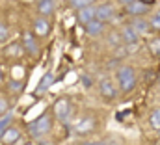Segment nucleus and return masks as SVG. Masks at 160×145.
Wrapping results in <instances>:
<instances>
[{
    "label": "nucleus",
    "mask_w": 160,
    "mask_h": 145,
    "mask_svg": "<svg viewBox=\"0 0 160 145\" xmlns=\"http://www.w3.org/2000/svg\"><path fill=\"white\" fill-rule=\"evenodd\" d=\"M116 82L119 86V91H123V93L132 91L136 86V71L130 65H121L116 71Z\"/></svg>",
    "instance_id": "obj_1"
},
{
    "label": "nucleus",
    "mask_w": 160,
    "mask_h": 145,
    "mask_svg": "<svg viewBox=\"0 0 160 145\" xmlns=\"http://www.w3.org/2000/svg\"><path fill=\"white\" fill-rule=\"evenodd\" d=\"M50 128H52V117H50L48 112L41 113L39 117L34 123H30V127H28V130H30V134L34 138H43L45 134L50 132Z\"/></svg>",
    "instance_id": "obj_2"
},
{
    "label": "nucleus",
    "mask_w": 160,
    "mask_h": 145,
    "mask_svg": "<svg viewBox=\"0 0 160 145\" xmlns=\"http://www.w3.org/2000/svg\"><path fill=\"white\" fill-rule=\"evenodd\" d=\"M54 115L62 121V123H69L71 115H73V104L69 99H58L54 102Z\"/></svg>",
    "instance_id": "obj_3"
},
{
    "label": "nucleus",
    "mask_w": 160,
    "mask_h": 145,
    "mask_svg": "<svg viewBox=\"0 0 160 145\" xmlns=\"http://www.w3.org/2000/svg\"><path fill=\"white\" fill-rule=\"evenodd\" d=\"M93 128H95V117H91V115L82 117V119H78V123H75V132L80 134V136L89 134Z\"/></svg>",
    "instance_id": "obj_4"
},
{
    "label": "nucleus",
    "mask_w": 160,
    "mask_h": 145,
    "mask_svg": "<svg viewBox=\"0 0 160 145\" xmlns=\"http://www.w3.org/2000/svg\"><path fill=\"white\" fill-rule=\"evenodd\" d=\"M114 15H116V9H114L112 4H101V6L95 8V19H99L102 22L114 19Z\"/></svg>",
    "instance_id": "obj_5"
},
{
    "label": "nucleus",
    "mask_w": 160,
    "mask_h": 145,
    "mask_svg": "<svg viewBox=\"0 0 160 145\" xmlns=\"http://www.w3.org/2000/svg\"><path fill=\"white\" fill-rule=\"evenodd\" d=\"M99 89H101V95L104 99H116L118 97V88L114 86V82L110 78H102L99 84Z\"/></svg>",
    "instance_id": "obj_6"
},
{
    "label": "nucleus",
    "mask_w": 160,
    "mask_h": 145,
    "mask_svg": "<svg viewBox=\"0 0 160 145\" xmlns=\"http://www.w3.org/2000/svg\"><path fill=\"white\" fill-rule=\"evenodd\" d=\"M149 8H151V6H147V4H142L140 0H134V2H130V4H127V6H125L127 13H128V15H134V17L145 15V13L149 11Z\"/></svg>",
    "instance_id": "obj_7"
},
{
    "label": "nucleus",
    "mask_w": 160,
    "mask_h": 145,
    "mask_svg": "<svg viewBox=\"0 0 160 145\" xmlns=\"http://www.w3.org/2000/svg\"><path fill=\"white\" fill-rule=\"evenodd\" d=\"M22 47L26 48V52H28L30 56H36V54L39 52L38 43H36V36H34L32 32H24V34H22Z\"/></svg>",
    "instance_id": "obj_8"
},
{
    "label": "nucleus",
    "mask_w": 160,
    "mask_h": 145,
    "mask_svg": "<svg viewBox=\"0 0 160 145\" xmlns=\"http://www.w3.org/2000/svg\"><path fill=\"white\" fill-rule=\"evenodd\" d=\"M19 138H21V130H19L17 127H8V128H6V130L0 134V140H2V143H6V145L15 143Z\"/></svg>",
    "instance_id": "obj_9"
},
{
    "label": "nucleus",
    "mask_w": 160,
    "mask_h": 145,
    "mask_svg": "<svg viewBox=\"0 0 160 145\" xmlns=\"http://www.w3.org/2000/svg\"><path fill=\"white\" fill-rule=\"evenodd\" d=\"M86 32H88V36H91V37L102 36V32H104V22L99 21V19H93V21H89V22L86 24Z\"/></svg>",
    "instance_id": "obj_10"
},
{
    "label": "nucleus",
    "mask_w": 160,
    "mask_h": 145,
    "mask_svg": "<svg viewBox=\"0 0 160 145\" xmlns=\"http://www.w3.org/2000/svg\"><path fill=\"white\" fill-rule=\"evenodd\" d=\"M95 19V6H88V8H82L78 9V13H77V21H78L80 24H88L89 21H93Z\"/></svg>",
    "instance_id": "obj_11"
},
{
    "label": "nucleus",
    "mask_w": 160,
    "mask_h": 145,
    "mask_svg": "<svg viewBox=\"0 0 160 145\" xmlns=\"http://www.w3.org/2000/svg\"><path fill=\"white\" fill-rule=\"evenodd\" d=\"M121 41L125 45H136L138 43V32L132 28V26H125L121 30Z\"/></svg>",
    "instance_id": "obj_12"
},
{
    "label": "nucleus",
    "mask_w": 160,
    "mask_h": 145,
    "mask_svg": "<svg viewBox=\"0 0 160 145\" xmlns=\"http://www.w3.org/2000/svg\"><path fill=\"white\" fill-rule=\"evenodd\" d=\"M34 32H36V36H39V37H45L50 32V24H48V21L45 17H39V19L34 21Z\"/></svg>",
    "instance_id": "obj_13"
},
{
    "label": "nucleus",
    "mask_w": 160,
    "mask_h": 145,
    "mask_svg": "<svg viewBox=\"0 0 160 145\" xmlns=\"http://www.w3.org/2000/svg\"><path fill=\"white\" fill-rule=\"evenodd\" d=\"M138 34H149V30H151V26H149V21H145V19H142V17H136L134 21H132V24H130Z\"/></svg>",
    "instance_id": "obj_14"
},
{
    "label": "nucleus",
    "mask_w": 160,
    "mask_h": 145,
    "mask_svg": "<svg viewBox=\"0 0 160 145\" xmlns=\"http://www.w3.org/2000/svg\"><path fill=\"white\" fill-rule=\"evenodd\" d=\"M38 11L41 15H52L54 13V0H39L38 2Z\"/></svg>",
    "instance_id": "obj_15"
},
{
    "label": "nucleus",
    "mask_w": 160,
    "mask_h": 145,
    "mask_svg": "<svg viewBox=\"0 0 160 145\" xmlns=\"http://www.w3.org/2000/svg\"><path fill=\"white\" fill-rule=\"evenodd\" d=\"M52 84H54V74H52V72H45V76L41 78V82H39L38 93H45V91H47Z\"/></svg>",
    "instance_id": "obj_16"
},
{
    "label": "nucleus",
    "mask_w": 160,
    "mask_h": 145,
    "mask_svg": "<svg viewBox=\"0 0 160 145\" xmlns=\"http://www.w3.org/2000/svg\"><path fill=\"white\" fill-rule=\"evenodd\" d=\"M151 127L155 128V130H160V108H157L153 113H151Z\"/></svg>",
    "instance_id": "obj_17"
},
{
    "label": "nucleus",
    "mask_w": 160,
    "mask_h": 145,
    "mask_svg": "<svg viewBox=\"0 0 160 145\" xmlns=\"http://www.w3.org/2000/svg\"><path fill=\"white\" fill-rule=\"evenodd\" d=\"M93 2L95 0H71V6L78 11V9H82V8H88V6H93Z\"/></svg>",
    "instance_id": "obj_18"
},
{
    "label": "nucleus",
    "mask_w": 160,
    "mask_h": 145,
    "mask_svg": "<svg viewBox=\"0 0 160 145\" xmlns=\"http://www.w3.org/2000/svg\"><path fill=\"white\" fill-rule=\"evenodd\" d=\"M149 26H151L153 30H157V32H160V11H157V13H153V17L149 19Z\"/></svg>",
    "instance_id": "obj_19"
},
{
    "label": "nucleus",
    "mask_w": 160,
    "mask_h": 145,
    "mask_svg": "<svg viewBox=\"0 0 160 145\" xmlns=\"http://www.w3.org/2000/svg\"><path fill=\"white\" fill-rule=\"evenodd\" d=\"M8 37H9V28H8V24L0 22V43H6Z\"/></svg>",
    "instance_id": "obj_20"
},
{
    "label": "nucleus",
    "mask_w": 160,
    "mask_h": 145,
    "mask_svg": "<svg viewBox=\"0 0 160 145\" xmlns=\"http://www.w3.org/2000/svg\"><path fill=\"white\" fill-rule=\"evenodd\" d=\"M19 52H22V45H21V43H13V45L6 50L8 56H11V54H19Z\"/></svg>",
    "instance_id": "obj_21"
},
{
    "label": "nucleus",
    "mask_w": 160,
    "mask_h": 145,
    "mask_svg": "<svg viewBox=\"0 0 160 145\" xmlns=\"http://www.w3.org/2000/svg\"><path fill=\"white\" fill-rule=\"evenodd\" d=\"M9 121H11V113H8L6 117H2V119H0V134H2V132H4V130L8 128Z\"/></svg>",
    "instance_id": "obj_22"
},
{
    "label": "nucleus",
    "mask_w": 160,
    "mask_h": 145,
    "mask_svg": "<svg viewBox=\"0 0 160 145\" xmlns=\"http://www.w3.org/2000/svg\"><path fill=\"white\" fill-rule=\"evenodd\" d=\"M151 52H153L155 56H160V39L151 41Z\"/></svg>",
    "instance_id": "obj_23"
},
{
    "label": "nucleus",
    "mask_w": 160,
    "mask_h": 145,
    "mask_svg": "<svg viewBox=\"0 0 160 145\" xmlns=\"http://www.w3.org/2000/svg\"><path fill=\"white\" fill-rule=\"evenodd\" d=\"M8 108H9V102H8L6 99L0 97V115H4V113L8 112Z\"/></svg>",
    "instance_id": "obj_24"
},
{
    "label": "nucleus",
    "mask_w": 160,
    "mask_h": 145,
    "mask_svg": "<svg viewBox=\"0 0 160 145\" xmlns=\"http://www.w3.org/2000/svg\"><path fill=\"white\" fill-rule=\"evenodd\" d=\"M9 88H11V89H21V84H15V82H11V84H9Z\"/></svg>",
    "instance_id": "obj_25"
},
{
    "label": "nucleus",
    "mask_w": 160,
    "mask_h": 145,
    "mask_svg": "<svg viewBox=\"0 0 160 145\" xmlns=\"http://www.w3.org/2000/svg\"><path fill=\"white\" fill-rule=\"evenodd\" d=\"M142 4H147V6H153L155 4V0H140Z\"/></svg>",
    "instance_id": "obj_26"
},
{
    "label": "nucleus",
    "mask_w": 160,
    "mask_h": 145,
    "mask_svg": "<svg viewBox=\"0 0 160 145\" xmlns=\"http://www.w3.org/2000/svg\"><path fill=\"white\" fill-rule=\"evenodd\" d=\"M121 2H123V4L127 6V4H130V2H134V0H121Z\"/></svg>",
    "instance_id": "obj_27"
},
{
    "label": "nucleus",
    "mask_w": 160,
    "mask_h": 145,
    "mask_svg": "<svg viewBox=\"0 0 160 145\" xmlns=\"http://www.w3.org/2000/svg\"><path fill=\"white\" fill-rule=\"evenodd\" d=\"M84 145H95V143H84Z\"/></svg>",
    "instance_id": "obj_28"
},
{
    "label": "nucleus",
    "mask_w": 160,
    "mask_h": 145,
    "mask_svg": "<svg viewBox=\"0 0 160 145\" xmlns=\"http://www.w3.org/2000/svg\"><path fill=\"white\" fill-rule=\"evenodd\" d=\"M26 145H36V143H26Z\"/></svg>",
    "instance_id": "obj_29"
},
{
    "label": "nucleus",
    "mask_w": 160,
    "mask_h": 145,
    "mask_svg": "<svg viewBox=\"0 0 160 145\" xmlns=\"http://www.w3.org/2000/svg\"><path fill=\"white\" fill-rule=\"evenodd\" d=\"M155 145H160V143H155Z\"/></svg>",
    "instance_id": "obj_30"
}]
</instances>
